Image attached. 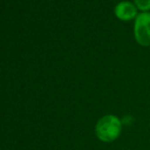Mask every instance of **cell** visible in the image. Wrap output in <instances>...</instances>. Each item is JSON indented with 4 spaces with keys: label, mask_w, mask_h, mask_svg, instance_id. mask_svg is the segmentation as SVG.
<instances>
[{
    "label": "cell",
    "mask_w": 150,
    "mask_h": 150,
    "mask_svg": "<svg viewBox=\"0 0 150 150\" xmlns=\"http://www.w3.org/2000/svg\"><path fill=\"white\" fill-rule=\"evenodd\" d=\"M115 13L122 20H131L136 14V8L130 2H122V3L117 4V8H115Z\"/></svg>",
    "instance_id": "obj_3"
},
{
    "label": "cell",
    "mask_w": 150,
    "mask_h": 150,
    "mask_svg": "<svg viewBox=\"0 0 150 150\" xmlns=\"http://www.w3.org/2000/svg\"><path fill=\"white\" fill-rule=\"evenodd\" d=\"M120 131V122L117 117L112 115H107L99 120L96 127V132L98 137L102 141L108 142L112 141L117 137Z\"/></svg>",
    "instance_id": "obj_1"
},
{
    "label": "cell",
    "mask_w": 150,
    "mask_h": 150,
    "mask_svg": "<svg viewBox=\"0 0 150 150\" xmlns=\"http://www.w3.org/2000/svg\"><path fill=\"white\" fill-rule=\"evenodd\" d=\"M135 37L141 45H150V13L144 12L137 18L135 24Z\"/></svg>",
    "instance_id": "obj_2"
},
{
    "label": "cell",
    "mask_w": 150,
    "mask_h": 150,
    "mask_svg": "<svg viewBox=\"0 0 150 150\" xmlns=\"http://www.w3.org/2000/svg\"><path fill=\"white\" fill-rule=\"evenodd\" d=\"M135 2L136 5L142 10H147L150 8V0H135Z\"/></svg>",
    "instance_id": "obj_4"
}]
</instances>
